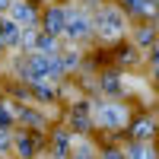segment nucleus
Listing matches in <instances>:
<instances>
[{
    "label": "nucleus",
    "mask_w": 159,
    "mask_h": 159,
    "mask_svg": "<svg viewBox=\"0 0 159 159\" xmlns=\"http://www.w3.org/2000/svg\"><path fill=\"white\" fill-rule=\"evenodd\" d=\"M16 19H19V22H22V19L32 22V19H35V10H32L29 3H16Z\"/></svg>",
    "instance_id": "39448f33"
},
{
    "label": "nucleus",
    "mask_w": 159,
    "mask_h": 159,
    "mask_svg": "<svg viewBox=\"0 0 159 159\" xmlns=\"http://www.w3.org/2000/svg\"><path fill=\"white\" fill-rule=\"evenodd\" d=\"M153 57H156V61H159V45H156V48H153Z\"/></svg>",
    "instance_id": "f8f14e48"
},
{
    "label": "nucleus",
    "mask_w": 159,
    "mask_h": 159,
    "mask_svg": "<svg viewBox=\"0 0 159 159\" xmlns=\"http://www.w3.org/2000/svg\"><path fill=\"white\" fill-rule=\"evenodd\" d=\"M127 156H130V159H153V153H150L147 147H130Z\"/></svg>",
    "instance_id": "423d86ee"
},
{
    "label": "nucleus",
    "mask_w": 159,
    "mask_h": 159,
    "mask_svg": "<svg viewBox=\"0 0 159 159\" xmlns=\"http://www.w3.org/2000/svg\"><path fill=\"white\" fill-rule=\"evenodd\" d=\"M64 25H67V13L64 10H51L48 13V32H64Z\"/></svg>",
    "instance_id": "20e7f679"
},
{
    "label": "nucleus",
    "mask_w": 159,
    "mask_h": 159,
    "mask_svg": "<svg viewBox=\"0 0 159 159\" xmlns=\"http://www.w3.org/2000/svg\"><path fill=\"white\" fill-rule=\"evenodd\" d=\"M105 159H121V153H115V150H111V153H105Z\"/></svg>",
    "instance_id": "9d476101"
},
{
    "label": "nucleus",
    "mask_w": 159,
    "mask_h": 159,
    "mask_svg": "<svg viewBox=\"0 0 159 159\" xmlns=\"http://www.w3.org/2000/svg\"><path fill=\"white\" fill-rule=\"evenodd\" d=\"M10 121H13V115H10V111H7V108H3V105H0V124H3V127H7V124H10Z\"/></svg>",
    "instance_id": "1a4fd4ad"
},
{
    "label": "nucleus",
    "mask_w": 159,
    "mask_h": 159,
    "mask_svg": "<svg viewBox=\"0 0 159 159\" xmlns=\"http://www.w3.org/2000/svg\"><path fill=\"white\" fill-rule=\"evenodd\" d=\"M96 118H99L105 127H121L127 121V108H121V105H102Z\"/></svg>",
    "instance_id": "f03ea898"
},
{
    "label": "nucleus",
    "mask_w": 159,
    "mask_h": 159,
    "mask_svg": "<svg viewBox=\"0 0 159 159\" xmlns=\"http://www.w3.org/2000/svg\"><path fill=\"white\" fill-rule=\"evenodd\" d=\"M99 32L105 38H118V35L124 32V16L118 10H102L99 13Z\"/></svg>",
    "instance_id": "f257e3e1"
},
{
    "label": "nucleus",
    "mask_w": 159,
    "mask_h": 159,
    "mask_svg": "<svg viewBox=\"0 0 159 159\" xmlns=\"http://www.w3.org/2000/svg\"><path fill=\"white\" fill-rule=\"evenodd\" d=\"M7 147V134H3V130H0V150H3Z\"/></svg>",
    "instance_id": "9b49d317"
},
{
    "label": "nucleus",
    "mask_w": 159,
    "mask_h": 159,
    "mask_svg": "<svg viewBox=\"0 0 159 159\" xmlns=\"http://www.w3.org/2000/svg\"><path fill=\"white\" fill-rule=\"evenodd\" d=\"M130 3V10H137V13H150L153 7H150V0H127Z\"/></svg>",
    "instance_id": "0eeeda50"
},
{
    "label": "nucleus",
    "mask_w": 159,
    "mask_h": 159,
    "mask_svg": "<svg viewBox=\"0 0 159 159\" xmlns=\"http://www.w3.org/2000/svg\"><path fill=\"white\" fill-rule=\"evenodd\" d=\"M150 130H153V124H150V121H140V124L134 127V134H137V137L143 140V137H150Z\"/></svg>",
    "instance_id": "6e6552de"
},
{
    "label": "nucleus",
    "mask_w": 159,
    "mask_h": 159,
    "mask_svg": "<svg viewBox=\"0 0 159 159\" xmlns=\"http://www.w3.org/2000/svg\"><path fill=\"white\" fill-rule=\"evenodd\" d=\"M3 7H7V0H0V10H3Z\"/></svg>",
    "instance_id": "ddd939ff"
},
{
    "label": "nucleus",
    "mask_w": 159,
    "mask_h": 159,
    "mask_svg": "<svg viewBox=\"0 0 159 159\" xmlns=\"http://www.w3.org/2000/svg\"><path fill=\"white\" fill-rule=\"evenodd\" d=\"M64 32H67L70 38H83L86 32H89V19L83 16V13H67V25H64Z\"/></svg>",
    "instance_id": "7ed1b4c3"
}]
</instances>
